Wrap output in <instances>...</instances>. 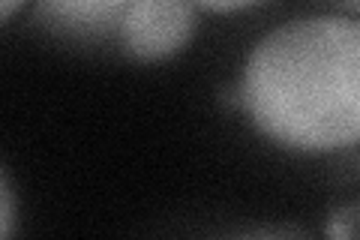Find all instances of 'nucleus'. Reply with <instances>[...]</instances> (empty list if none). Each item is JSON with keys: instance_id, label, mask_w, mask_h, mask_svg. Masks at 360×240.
Returning <instances> with one entry per match:
<instances>
[{"instance_id": "obj_1", "label": "nucleus", "mask_w": 360, "mask_h": 240, "mask_svg": "<svg viewBox=\"0 0 360 240\" xmlns=\"http://www.w3.org/2000/svg\"><path fill=\"white\" fill-rule=\"evenodd\" d=\"M238 87L252 127L288 151L360 144V18L309 15L270 30Z\"/></svg>"}, {"instance_id": "obj_2", "label": "nucleus", "mask_w": 360, "mask_h": 240, "mask_svg": "<svg viewBox=\"0 0 360 240\" xmlns=\"http://www.w3.org/2000/svg\"><path fill=\"white\" fill-rule=\"evenodd\" d=\"M193 0H132L117 37L139 61H162L177 54L195 30Z\"/></svg>"}, {"instance_id": "obj_3", "label": "nucleus", "mask_w": 360, "mask_h": 240, "mask_svg": "<svg viewBox=\"0 0 360 240\" xmlns=\"http://www.w3.org/2000/svg\"><path fill=\"white\" fill-rule=\"evenodd\" d=\"M132 0H39V15L54 30L72 37H105L120 30Z\"/></svg>"}, {"instance_id": "obj_4", "label": "nucleus", "mask_w": 360, "mask_h": 240, "mask_svg": "<svg viewBox=\"0 0 360 240\" xmlns=\"http://www.w3.org/2000/svg\"><path fill=\"white\" fill-rule=\"evenodd\" d=\"M324 232L330 237H360V198L352 204H342L340 210H333Z\"/></svg>"}, {"instance_id": "obj_5", "label": "nucleus", "mask_w": 360, "mask_h": 240, "mask_svg": "<svg viewBox=\"0 0 360 240\" xmlns=\"http://www.w3.org/2000/svg\"><path fill=\"white\" fill-rule=\"evenodd\" d=\"M13 220H15V208H13V187H9V175L4 171L0 177V234H13Z\"/></svg>"}, {"instance_id": "obj_6", "label": "nucleus", "mask_w": 360, "mask_h": 240, "mask_svg": "<svg viewBox=\"0 0 360 240\" xmlns=\"http://www.w3.org/2000/svg\"><path fill=\"white\" fill-rule=\"evenodd\" d=\"M193 4L201 9H210V13H234V9L255 6V4H262V0H193Z\"/></svg>"}, {"instance_id": "obj_7", "label": "nucleus", "mask_w": 360, "mask_h": 240, "mask_svg": "<svg viewBox=\"0 0 360 240\" xmlns=\"http://www.w3.org/2000/svg\"><path fill=\"white\" fill-rule=\"evenodd\" d=\"M27 0H0V15L4 18H13L15 15V9H21Z\"/></svg>"}, {"instance_id": "obj_8", "label": "nucleus", "mask_w": 360, "mask_h": 240, "mask_svg": "<svg viewBox=\"0 0 360 240\" xmlns=\"http://www.w3.org/2000/svg\"><path fill=\"white\" fill-rule=\"evenodd\" d=\"M342 4H345L348 9H352V13H357V15H360V0H342Z\"/></svg>"}]
</instances>
